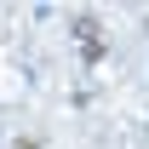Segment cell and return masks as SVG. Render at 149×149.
Returning <instances> with one entry per match:
<instances>
[{
	"mask_svg": "<svg viewBox=\"0 0 149 149\" xmlns=\"http://www.w3.org/2000/svg\"><path fill=\"white\" fill-rule=\"evenodd\" d=\"M97 35H103V29H97V17H74V40H80V52H86V46H97Z\"/></svg>",
	"mask_w": 149,
	"mask_h": 149,
	"instance_id": "1",
	"label": "cell"
},
{
	"mask_svg": "<svg viewBox=\"0 0 149 149\" xmlns=\"http://www.w3.org/2000/svg\"><path fill=\"white\" fill-rule=\"evenodd\" d=\"M12 149H40V143H35V138H12Z\"/></svg>",
	"mask_w": 149,
	"mask_h": 149,
	"instance_id": "2",
	"label": "cell"
},
{
	"mask_svg": "<svg viewBox=\"0 0 149 149\" xmlns=\"http://www.w3.org/2000/svg\"><path fill=\"white\" fill-rule=\"evenodd\" d=\"M143 35H149V12H143Z\"/></svg>",
	"mask_w": 149,
	"mask_h": 149,
	"instance_id": "3",
	"label": "cell"
}]
</instances>
